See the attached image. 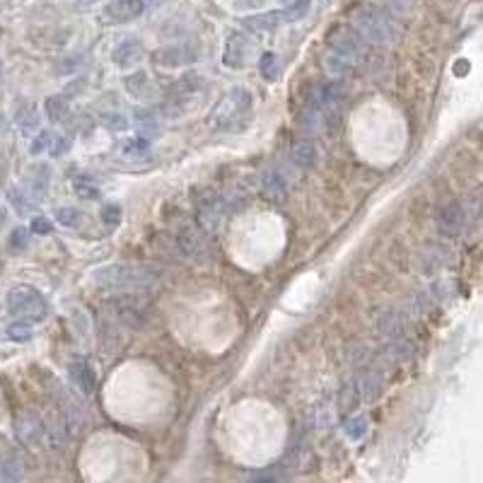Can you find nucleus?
Returning a JSON list of instances; mask_svg holds the SVG:
<instances>
[{
  "label": "nucleus",
  "instance_id": "9",
  "mask_svg": "<svg viewBox=\"0 0 483 483\" xmlns=\"http://www.w3.org/2000/svg\"><path fill=\"white\" fill-rule=\"evenodd\" d=\"M124 87L131 97H136L140 102H157L160 97V90H157V83L152 80L145 70L131 73V75L124 78Z\"/></svg>",
  "mask_w": 483,
  "mask_h": 483
},
{
  "label": "nucleus",
  "instance_id": "22",
  "mask_svg": "<svg viewBox=\"0 0 483 483\" xmlns=\"http://www.w3.org/2000/svg\"><path fill=\"white\" fill-rule=\"evenodd\" d=\"M259 73L266 78L268 83L278 80V75H280V58L276 56V53H271V51L261 53V60H259Z\"/></svg>",
  "mask_w": 483,
  "mask_h": 483
},
{
  "label": "nucleus",
  "instance_id": "3",
  "mask_svg": "<svg viewBox=\"0 0 483 483\" xmlns=\"http://www.w3.org/2000/svg\"><path fill=\"white\" fill-rule=\"evenodd\" d=\"M162 271L148 264H112L104 266L95 273V280L107 288L121 290H145L160 283Z\"/></svg>",
  "mask_w": 483,
  "mask_h": 483
},
{
  "label": "nucleus",
  "instance_id": "31",
  "mask_svg": "<svg viewBox=\"0 0 483 483\" xmlns=\"http://www.w3.org/2000/svg\"><path fill=\"white\" fill-rule=\"evenodd\" d=\"M100 121L104 126L109 128V131H126L128 128V121H126V116L121 114V112H102L100 114Z\"/></svg>",
  "mask_w": 483,
  "mask_h": 483
},
{
  "label": "nucleus",
  "instance_id": "17",
  "mask_svg": "<svg viewBox=\"0 0 483 483\" xmlns=\"http://www.w3.org/2000/svg\"><path fill=\"white\" fill-rule=\"evenodd\" d=\"M220 213H223V201H220L216 193L198 196V218L206 228H213V225L218 223Z\"/></svg>",
  "mask_w": 483,
  "mask_h": 483
},
{
  "label": "nucleus",
  "instance_id": "19",
  "mask_svg": "<svg viewBox=\"0 0 483 483\" xmlns=\"http://www.w3.org/2000/svg\"><path fill=\"white\" fill-rule=\"evenodd\" d=\"M317 160V148L312 140H299L290 148V162L297 167H312Z\"/></svg>",
  "mask_w": 483,
  "mask_h": 483
},
{
  "label": "nucleus",
  "instance_id": "26",
  "mask_svg": "<svg viewBox=\"0 0 483 483\" xmlns=\"http://www.w3.org/2000/svg\"><path fill=\"white\" fill-rule=\"evenodd\" d=\"M48 167H36L34 169V176L29 179V189H32V198H39V196L46 193L48 189Z\"/></svg>",
  "mask_w": 483,
  "mask_h": 483
},
{
  "label": "nucleus",
  "instance_id": "27",
  "mask_svg": "<svg viewBox=\"0 0 483 483\" xmlns=\"http://www.w3.org/2000/svg\"><path fill=\"white\" fill-rule=\"evenodd\" d=\"M56 223L63 225V228H78V225L83 223V213L78 211V208H70V206L58 208V211H56Z\"/></svg>",
  "mask_w": 483,
  "mask_h": 483
},
{
  "label": "nucleus",
  "instance_id": "6",
  "mask_svg": "<svg viewBox=\"0 0 483 483\" xmlns=\"http://www.w3.org/2000/svg\"><path fill=\"white\" fill-rule=\"evenodd\" d=\"M196 58H198V51L186 44H169L152 53L155 65H162V68H181V65L193 63Z\"/></svg>",
  "mask_w": 483,
  "mask_h": 483
},
{
  "label": "nucleus",
  "instance_id": "38",
  "mask_svg": "<svg viewBox=\"0 0 483 483\" xmlns=\"http://www.w3.org/2000/svg\"><path fill=\"white\" fill-rule=\"evenodd\" d=\"M29 232H34V235H51V232H53V223L46 216H36L32 220V225H29Z\"/></svg>",
  "mask_w": 483,
  "mask_h": 483
},
{
  "label": "nucleus",
  "instance_id": "21",
  "mask_svg": "<svg viewBox=\"0 0 483 483\" xmlns=\"http://www.w3.org/2000/svg\"><path fill=\"white\" fill-rule=\"evenodd\" d=\"M44 112H46V116H48V121H53V124L63 121L65 116H68V112H70L68 97H65V95H53V97H48L46 104H44Z\"/></svg>",
  "mask_w": 483,
  "mask_h": 483
},
{
  "label": "nucleus",
  "instance_id": "37",
  "mask_svg": "<svg viewBox=\"0 0 483 483\" xmlns=\"http://www.w3.org/2000/svg\"><path fill=\"white\" fill-rule=\"evenodd\" d=\"M148 152V138H133V140H128V143L124 145V155L126 157H140V155H145Z\"/></svg>",
  "mask_w": 483,
  "mask_h": 483
},
{
  "label": "nucleus",
  "instance_id": "23",
  "mask_svg": "<svg viewBox=\"0 0 483 483\" xmlns=\"http://www.w3.org/2000/svg\"><path fill=\"white\" fill-rule=\"evenodd\" d=\"M17 126H20L22 131L39 128V112H36L34 104H22V107L17 109Z\"/></svg>",
  "mask_w": 483,
  "mask_h": 483
},
{
  "label": "nucleus",
  "instance_id": "18",
  "mask_svg": "<svg viewBox=\"0 0 483 483\" xmlns=\"http://www.w3.org/2000/svg\"><path fill=\"white\" fill-rule=\"evenodd\" d=\"M403 314L399 309H384V312H380V317H377V329H380V331L384 334V336H391V339H394V336H399L401 331H403Z\"/></svg>",
  "mask_w": 483,
  "mask_h": 483
},
{
  "label": "nucleus",
  "instance_id": "7",
  "mask_svg": "<svg viewBox=\"0 0 483 483\" xmlns=\"http://www.w3.org/2000/svg\"><path fill=\"white\" fill-rule=\"evenodd\" d=\"M143 10H145L143 0H112V3L104 5L102 20L107 24L131 22V20H136V17L143 15Z\"/></svg>",
  "mask_w": 483,
  "mask_h": 483
},
{
  "label": "nucleus",
  "instance_id": "34",
  "mask_svg": "<svg viewBox=\"0 0 483 483\" xmlns=\"http://www.w3.org/2000/svg\"><path fill=\"white\" fill-rule=\"evenodd\" d=\"M22 476L24 474L17 462H10V460L0 462V481H22Z\"/></svg>",
  "mask_w": 483,
  "mask_h": 483
},
{
  "label": "nucleus",
  "instance_id": "33",
  "mask_svg": "<svg viewBox=\"0 0 483 483\" xmlns=\"http://www.w3.org/2000/svg\"><path fill=\"white\" fill-rule=\"evenodd\" d=\"M324 65H327V70L331 73V75L341 78L346 75V73H351L353 65L348 63V60H344L341 56H336V53H331V56H327V60H324Z\"/></svg>",
  "mask_w": 483,
  "mask_h": 483
},
{
  "label": "nucleus",
  "instance_id": "11",
  "mask_svg": "<svg viewBox=\"0 0 483 483\" xmlns=\"http://www.w3.org/2000/svg\"><path fill=\"white\" fill-rule=\"evenodd\" d=\"M68 377H70L73 387L78 391H83V394H92L97 387V375H95L92 365L83 358H75L68 365Z\"/></svg>",
  "mask_w": 483,
  "mask_h": 483
},
{
  "label": "nucleus",
  "instance_id": "2",
  "mask_svg": "<svg viewBox=\"0 0 483 483\" xmlns=\"http://www.w3.org/2000/svg\"><path fill=\"white\" fill-rule=\"evenodd\" d=\"M351 27L363 36L368 44L389 46L401 39V27L389 12H384L375 5H356L351 10Z\"/></svg>",
  "mask_w": 483,
  "mask_h": 483
},
{
  "label": "nucleus",
  "instance_id": "10",
  "mask_svg": "<svg viewBox=\"0 0 483 483\" xmlns=\"http://www.w3.org/2000/svg\"><path fill=\"white\" fill-rule=\"evenodd\" d=\"M249 51H252V41H249L247 34H242V32L230 34L228 44H225V51H223L225 65H230V68H242V65H247Z\"/></svg>",
  "mask_w": 483,
  "mask_h": 483
},
{
  "label": "nucleus",
  "instance_id": "28",
  "mask_svg": "<svg viewBox=\"0 0 483 483\" xmlns=\"http://www.w3.org/2000/svg\"><path fill=\"white\" fill-rule=\"evenodd\" d=\"M264 191L271 196H283L285 193V179H283V174L280 172H276V169H273V172H268L266 176H264Z\"/></svg>",
  "mask_w": 483,
  "mask_h": 483
},
{
  "label": "nucleus",
  "instance_id": "1",
  "mask_svg": "<svg viewBox=\"0 0 483 483\" xmlns=\"http://www.w3.org/2000/svg\"><path fill=\"white\" fill-rule=\"evenodd\" d=\"M254 119V95L247 87L228 90L208 114V128L216 133H240Z\"/></svg>",
  "mask_w": 483,
  "mask_h": 483
},
{
  "label": "nucleus",
  "instance_id": "12",
  "mask_svg": "<svg viewBox=\"0 0 483 483\" xmlns=\"http://www.w3.org/2000/svg\"><path fill=\"white\" fill-rule=\"evenodd\" d=\"M145 56V48L138 39H124L119 46L112 51V60L116 68H131V65H138Z\"/></svg>",
  "mask_w": 483,
  "mask_h": 483
},
{
  "label": "nucleus",
  "instance_id": "20",
  "mask_svg": "<svg viewBox=\"0 0 483 483\" xmlns=\"http://www.w3.org/2000/svg\"><path fill=\"white\" fill-rule=\"evenodd\" d=\"M133 119H136L133 124L138 128V136L150 138L160 131V121H157V116L152 114L150 109H136V112H133Z\"/></svg>",
  "mask_w": 483,
  "mask_h": 483
},
{
  "label": "nucleus",
  "instance_id": "8",
  "mask_svg": "<svg viewBox=\"0 0 483 483\" xmlns=\"http://www.w3.org/2000/svg\"><path fill=\"white\" fill-rule=\"evenodd\" d=\"M464 225H467V211L460 201H450L447 206H442L437 216V230L442 232L445 237H457L462 235Z\"/></svg>",
  "mask_w": 483,
  "mask_h": 483
},
{
  "label": "nucleus",
  "instance_id": "39",
  "mask_svg": "<svg viewBox=\"0 0 483 483\" xmlns=\"http://www.w3.org/2000/svg\"><path fill=\"white\" fill-rule=\"evenodd\" d=\"M389 3V10L394 12V15H408L413 8V0H387Z\"/></svg>",
  "mask_w": 483,
  "mask_h": 483
},
{
  "label": "nucleus",
  "instance_id": "4",
  "mask_svg": "<svg viewBox=\"0 0 483 483\" xmlns=\"http://www.w3.org/2000/svg\"><path fill=\"white\" fill-rule=\"evenodd\" d=\"M10 314L22 317L24 322H41L46 317V299L32 285H17L8 292Z\"/></svg>",
  "mask_w": 483,
  "mask_h": 483
},
{
  "label": "nucleus",
  "instance_id": "36",
  "mask_svg": "<svg viewBox=\"0 0 483 483\" xmlns=\"http://www.w3.org/2000/svg\"><path fill=\"white\" fill-rule=\"evenodd\" d=\"M100 220L107 225V228H116V225H119V220H121V208L114 206V203H107L100 211Z\"/></svg>",
  "mask_w": 483,
  "mask_h": 483
},
{
  "label": "nucleus",
  "instance_id": "30",
  "mask_svg": "<svg viewBox=\"0 0 483 483\" xmlns=\"http://www.w3.org/2000/svg\"><path fill=\"white\" fill-rule=\"evenodd\" d=\"M309 5H312V0H295V3H290L288 8L283 10V15H285V24H288V22H297V20H302V17L309 12Z\"/></svg>",
  "mask_w": 483,
  "mask_h": 483
},
{
  "label": "nucleus",
  "instance_id": "13",
  "mask_svg": "<svg viewBox=\"0 0 483 483\" xmlns=\"http://www.w3.org/2000/svg\"><path fill=\"white\" fill-rule=\"evenodd\" d=\"M17 437L22 440L24 445H29V447H34V445L41 442V435H44V423H41L39 418H36L34 413H24L17 418Z\"/></svg>",
  "mask_w": 483,
  "mask_h": 483
},
{
  "label": "nucleus",
  "instance_id": "29",
  "mask_svg": "<svg viewBox=\"0 0 483 483\" xmlns=\"http://www.w3.org/2000/svg\"><path fill=\"white\" fill-rule=\"evenodd\" d=\"M34 336L32 331V324L29 322H15V324H10L8 327V339L12 341H17V344H24V341H29Z\"/></svg>",
  "mask_w": 483,
  "mask_h": 483
},
{
  "label": "nucleus",
  "instance_id": "40",
  "mask_svg": "<svg viewBox=\"0 0 483 483\" xmlns=\"http://www.w3.org/2000/svg\"><path fill=\"white\" fill-rule=\"evenodd\" d=\"M10 198H12V203L17 206V211H20V213H27L29 208H32V201L22 198V196H20V191H12V196H10Z\"/></svg>",
  "mask_w": 483,
  "mask_h": 483
},
{
  "label": "nucleus",
  "instance_id": "5",
  "mask_svg": "<svg viewBox=\"0 0 483 483\" xmlns=\"http://www.w3.org/2000/svg\"><path fill=\"white\" fill-rule=\"evenodd\" d=\"M329 46L336 56H341L348 63H360L365 56H368V46H365V39L360 36L353 27H346V24H339L329 32Z\"/></svg>",
  "mask_w": 483,
  "mask_h": 483
},
{
  "label": "nucleus",
  "instance_id": "15",
  "mask_svg": "<svg viewBox=\"0 0 483 483\" xmlns=\"http://www.w3.org/2000/svg\"><path fill=\"white\" fill-rule=\"evenodd\" d=\"M174 237H176V244H179V249L184 254H189V256H196V254H201L206 249V235H203V230L193 228V225H186V228L176 232Z\"/></svg>",
  "mask_w": 483,
  "mask_h": 483
},
{
  "label": "nucleus",
  "instance_id": "25",
  "mask_svg": "<svg viewBox=\"0 0 483 483\" xmlns=\"http://www.w3.org/2000/svg\"><path fill=\"white\" fill-rule=\"evenodd\" d=\"M53 140H56V133H51V131L36 133L32 145H29V152H32V155H44V152H51Z\"/></svg>",
  "mask_w": 483,
  "mask_h": 483
},
{
  "label": "nucleus",
  "instance_id": "32",
  "mask_svg": "<svg viewBox=\"0 0 483 483\" xmlns=\"http://www.w3.org/2000/svg\"><path fill=\"white\" fill-rule=\"evenodd\" d=\"M73 189H75L78 196H83V198H87V201H97L102 196V191L90 179H75L73 181Z\"/></svg>",
  "mask_w": 483,
  "mask_h": 483
},
{
  "label": "nucleus",
  "instance_id": "35",
  "mask_svg": "<svg viewBox=\"0 0 483 483\" xmlns=\"http://www.w3.org/2000/svg\"><path fill=\"white\" fill-rule=\"evenodd\" d=\"M10 249H15V252H22V249H27L29 244V228H15L10 232Z\"/></svg>",
  "mask_w": 483,
  "mask_h": 483
},
{
  "label": "nucleus",
  "instance_id": "24",
  "mask_svg": "<svg viewBox=\"0 0 483 483\" xmlns=\"http://www.w3.org/2000/svg\"><path fill=\"white\" fill-rule=\"evenodd\" d=\"M344 432L348 440L365 437V432H368V418H365V415H351L344 423Z\"/></svg>",
  "mask_w": 483,
  "mask_h": 483
},
{
  "label": "nucleus",
  "instance_id": "14",
  "mask_svg": "<svg viewBox=\"0 0 483 483\" xmlns=\"http://www.w3.org/2000/svg\"><path fill=\"white\" fill-rule=\"evenodd\" d=\"M285 24V15L283 10H271V12H259V15L244 17L242 27L249 29V32H271V29Z\"/></svg>",
  "mask_w": 483,
  "mask_h": 483
},
{
  "label": "nucleus",
  "instance_id": "16",
  "mask_svg": "<svg viewBox=\"0 0 483 483\" xmlns=\"http://www.w3.org/2000/svg\"><path fill=\"white\" fill-rule=\"evenodd\" d=\"M382 375L377 370H368V372H363V375L358 377V382L353 384L356 387V391L360 394V399H365V401H372V399H377L380 396V391H382Z\"/></svg>",
  "mask_w": 483,
  "mask_h": 483
}]
</instances>
